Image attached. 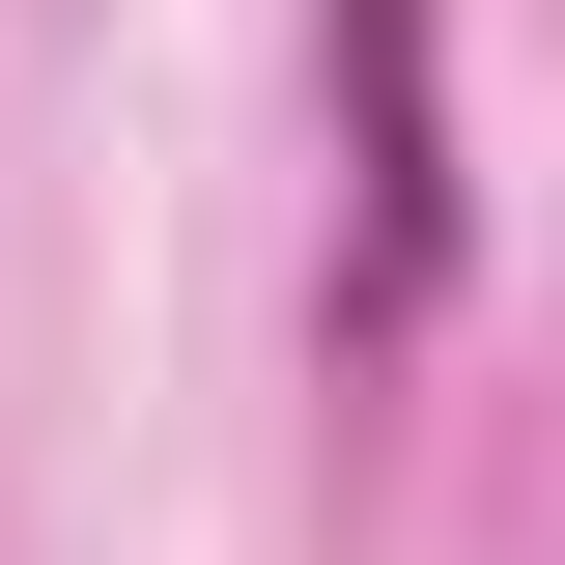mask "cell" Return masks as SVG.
Masks as SVG:
<instances>
[{
    "label": "cell",
    "mask_w": 565,
    "mask_h": 565,
    "mask_svg": "<svg viewBox=\"0 0 565 565\" xmlns=\"http://www.w3.org/2000/svg\"><path fill=\"white\" fill-rule=\"evenodd\" d=\"M311 85H340V340L396 367L452 311V57L424 0H311Z\"/></svg>",
    "instance_id": "cell-1"
}]
</instances>
